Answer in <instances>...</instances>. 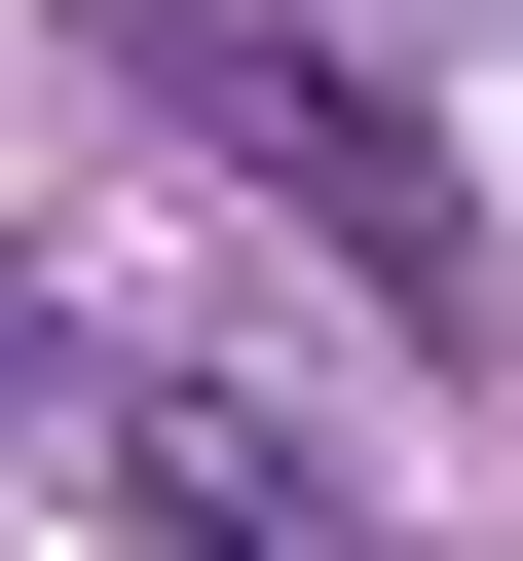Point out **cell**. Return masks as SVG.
Returning a JSON list of instances; mask_svg holds the SVG:
<instances>
[{"instance_id": "1", "label": "cell", "mask_w": 523, "mask_h": 561, "mask_svg": "<svg viewBox=\"0 0 523 561\" xmlns=\"http://www.w3.org/2000/svg\"><path fill=\"white\" fill-rule=\"evenodd\" d=\"M150 113H187V150H224L262 225H300L337 300H374V337H449V300H486V225H449V150H411V113L337 76V38H262V0H150Z\"/></svg>"}, {"instance_id": "2", "label": "cell", "mask_w": 523, "mask_h": 561, "mask_svg": "<svg viewBox=\"0 0 523 561\" xmlns=\"http://www.w3.org/2000/svg\"><path fill=\"white\" fill-rule=\"evenodd\" d=\"M75 486H113V561H374V486L262 412L224 337H113V375H75Z\"/></svg>"}]
</instances>
